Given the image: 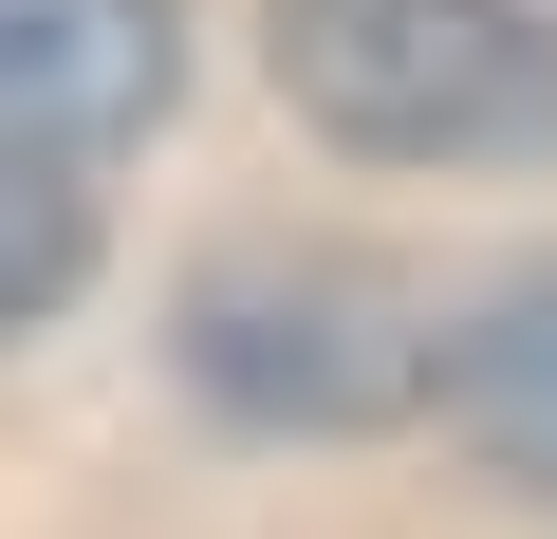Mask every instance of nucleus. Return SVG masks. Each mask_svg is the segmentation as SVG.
<instances>
[{
    "label": "nucleus",
    "mask_w": 557,
    "mask_h": 539,
    "mask_svg": "<svg viewBox=\"0 0 557 539\" xmlns=\"http://www.w3.org/2000/svg\"><path fill=\"white\" fill-rule=\"evenodd\" d=\"M260 57L372 168H520V149H557V20L539 0H278Z\"/></svg>",
    "instance_id": "nucleus-1"
},
{
    "label": "nucleus",
    "mask_w": 557,
    "mask_h": 539,
    "mask_svg": "<svg viewBox=\"0 0 557 539\" xmlns=\"http://www.w3.org/2000/svg\"><path fill=\"white\" fill-rule=\"evenodd\" d=\"M428 354H446V317L372 242H223L186 280V372L242 428H391V409H428Z\"/></svg>",
    "instance_id": "nucleus-2"
},
{
    "label": "nucleus",
    "mask_w": 557,
    "mask_h": 539,
    "mask_svg": "<svg viewBox=\"0 0 557 539\" xmlns=\"http://www.w3.org/2000/svg\"><path fill=\"white\" fill-rule=\"evenodd\" d=\"M186 94V0H0V149H131Z\"/></svg>",
    "instance_id": "nucleus-3"
},
{
    "label": "nucleus",
    "mask_w": 557,
    "mask_h": 539,
    "mask_svg": "<svg viewBox=\"0 0 557 539\" xmlns=\"http://www.w3.org/2000/svg\"><path fill=\"white\" fill-rule=\"evenodd\" d=\"M428 409L465 428V465H483V483L557 502V260H520V280H483V298L446 317Z\"/></svg>",
    "instance_id": "nucleus-4"
},
{
    "label": "nucleus",
    "mask_w": 557,
    "mask_h": 539,
    "mask_svg": "<svg viewBox=\"0 0 557 539\" xmlns=\"http://www.w3.org/2000/svg\"><path fill=\"white\" fill-rule=\"evenodd\" d=\"M75 280H94V205H75L38 149H0V335H38Z\"/></svg>",
    "instance_id": "nucleus-5"
}]
</instances>
